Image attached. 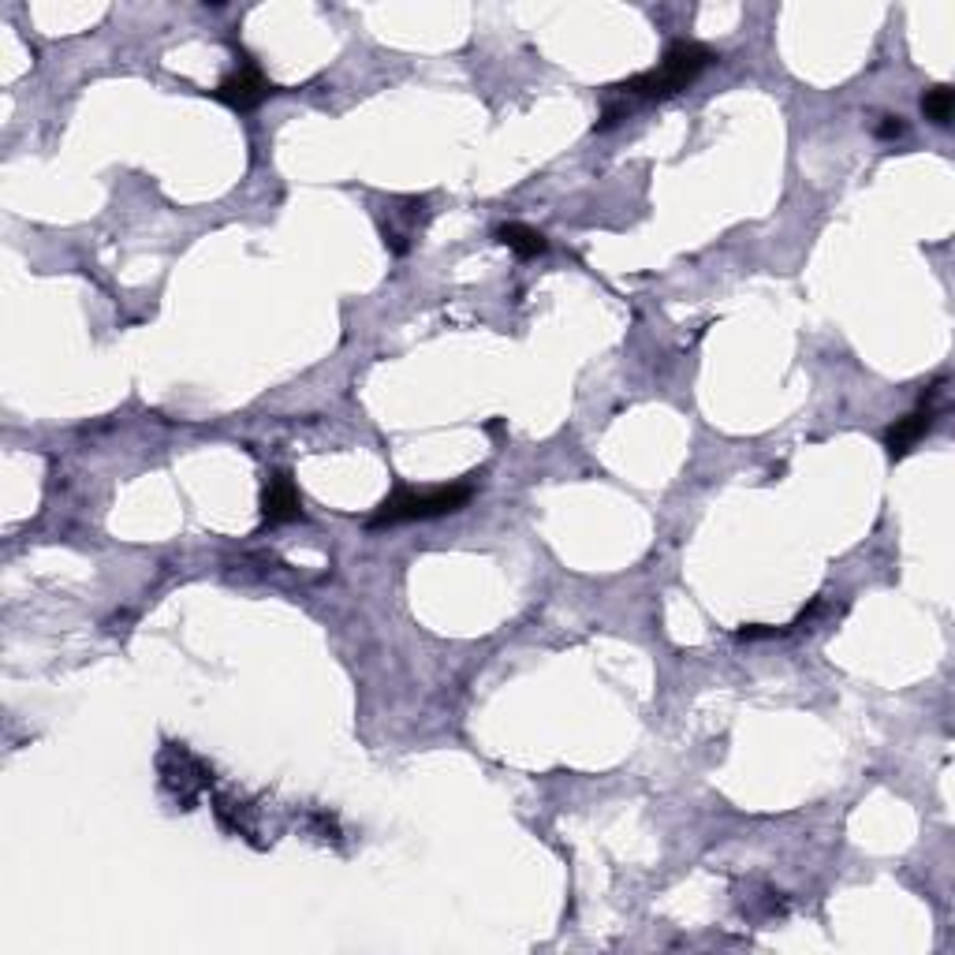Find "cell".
Instances as JSON below:
<instances>
[{"instance_id":"cell-1","label":"cell","mask_w":955,"mask_h":955,"mask_svg":"<svg viewBox=\"0 0 955 955\" xmlns=\"http://www.w3.org/2000/svg\"><path fill=\"white\" fill-rule=\"evenodd\" d=\"M717 60L721 57H717L710 45H702V41H672L669 53L661 57V64L628 82H620V87H612V98L605 101L601 120L593 123V131H609L620 120H628V112L639 105V101L650 105V101H664V98L680 94V90L691 87V82L710 64H717Z\"/></svg>"},{"instance_id":"cell-2","label":"cell","mask_w":955,"mask_h":955,"mask_svg":"<svg viewBox=\"0 0 955 955\" xmlns=\"http://www.w3.org/2000/svg\"><path fill=\"white\" fill-rule=\"evenodd\" d=\"M470 500V481H456V486H437V489H410V486H396L388 497L377 505L374 516L366 519L369 530L382 527H399V522H415V519H440L459 511Z\"/></svg>"},{"instance_id":"cell-3","label":"cell","mask_w":955,"mask_h":955,"mask_svg":"<svg viewBox=\"0 0 955 955\" xmlns=\"http://www.w3.org/2000/svg\"><path fill=\"white\" fill-rule=\"evenodd\" d=\"M270 94H273V82L265 79L258 71V64H251V60H246L243 68H235L228 79H221V87L213 90V98L224 101V105L235 109V112L258 109Z\"/></svg>"},{"instance_id":"cell-4","label":"cell","mask_w":955,"mask_h":955,"mask_svg":"<svg viewBox=\"0 0 955 955\" xmlns=\"http://www.w3.org/2000/svg\"><path fill=\"white\" fill-rule=\"evenodd\" d=\"M299 511H303V497H299V489H295V478L287 475V470H276L262 489V519L270 522V527H281V522L299 519Z\"/></svg>"},{"instance_id":"cell-5","label":"cell","mask_w":955,"mask_h":955,"mask_svg":"<svg viewBox=\"0 0 955 955\" xmlns=\"http://www.w3.org/2000/svg\"><path fill=\"white\" fill-rule=\"evenodd\" d=\"M929 426H933V407H918L915 415L896 418V423L885 429V448H888V456H892V459L907 456V451L929 434Z\"/></svg>"},{"instance_id":"cell-6","label":"cell","mask_w":955,"mask_h":955,"mask_svg":"<svg viewBox=\"0 0 955 955\" xmlns=\"http://www.w3.org/2000/svg\"><path fill=\"white\" fill-rule=\"evenodd\" d=\"M497 240L508 246L511 254H516V258H538V254H546L549 251V243H546V235H541L538 228H530V224H500V232H497Z\"/></svg>"},{"instance_id":"cell-7","label":"cell","mask_w":955,"mask_h":955,"mask_svg":"<svg viewBox=\"0 0 955 955\" xmlns=\"http://www.w3.org/2000/svg\"><path fill=\"white\" fill-rule=\"evenodd\" d=\"M952 109H955L952 87H929L926 94H922V112H926V120H933L937 128H948Z\"/></svg>"},{"instance_id":"cell-8","label":"cell","mask_w":955,"mask_h":955,"mask_svg":"<svg viewBox=\"0 0 955 955\" xmlns=\"http://www.w3.org/2000/svg\"><path fill=\"white\" fill-rule=\"evenodd\" d=\"M743 642H758V639H776V634H784L780 628H765V623H751V628H739L735 631Z\"/></svg>"},{"instance_id":"cell-9","label":"cell","mask_w":955,"mask_h":955,"mask_svg":"<svg viewBox=\"0 0 955 955\" xmlns=\"http://www.w3.org/2000/svg\"><path fill=\"white\" fill-rule=\"evenodd\" d=\"M903 131H907V123H903L900 116H885L877 123V139H900Z\"/></svg>"}]
</instances>
